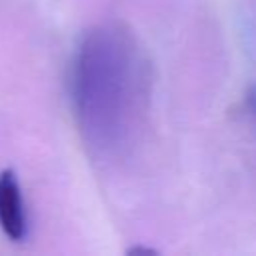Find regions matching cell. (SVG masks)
Returning a JSON list of instances; mask_svg holds the SVG:
<instances>
[{"instance_id": "obj_1", "label": "cell", "mask_w": 256, "mask_h": 256, "mask_svg": "<svg viewBox=\"0 0 256 256\" xmlns=\"http://www.w3.org/2000/svg\"><path fill=\"white\" fill-rule=\"evenodd\" d=\"M146 62L126 30L94 32L78 62V106L86 130L104 148H122L140 128L146 102Z\"/></svg>"}, {"instance_id": "obj_2", "label": "cell", "mask_w": 256, "mask_h": 256, "mask_svg": "<svg viewBox=\"0 0 256 256\" xmlns=\"http://www.w3.org/2000/svg\"><path fill=\"white\" fill-rule=\"evenodd\" d=\"M0 226L12 240H22L26 236V214L20 186L12 170L0 174Z\"/></svg>"}, {"instance_id": "obj_3", "label": "cell", "mask_w": 256, "mask_h": 256, "mask_svg": "<svg viewBox=\"0 0 256 256\" xmlns=\"http://www.w3.org/2000/svg\"><path fill=\"white\" fill-rule=\"evenodd\" d=\"M246 110H248L252 122L256 124V84H252L246 92Z\"/></svg>"}]
</instances>
